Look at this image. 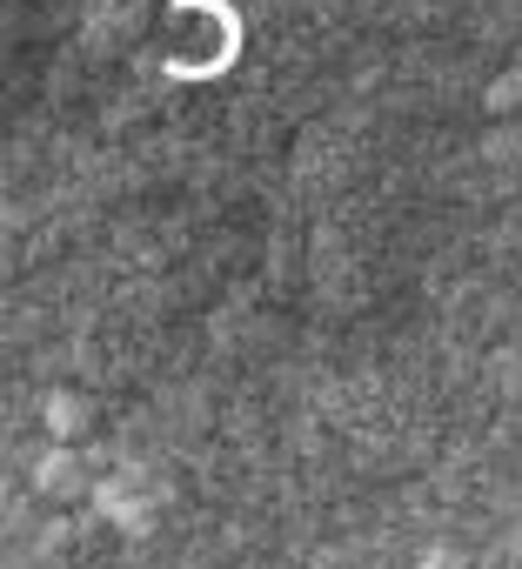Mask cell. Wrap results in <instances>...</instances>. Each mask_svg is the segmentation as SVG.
I'll use <instances>...</instances> for the list:
<instances>
[{
  "label": "cell",
  "instance_id": "cell-4",
  "mask_svg": "<svg viewBox=\"0 0 522 569\" xmlns=\"http://www.w3.org/2000/svg\"><path fill=\"white\" fill-rule=\"evenodd\" d=\"M515 94H522V74H502V81H495V88H489V108H509V101H515Z\"/></svg>",
  "mask_w": 522,
  "mask_h": 569
},
{
  "label": "cell",
  "instance_id": "cell-2",
  "mask_svg": "<svg viewBox=\"0 0 522 569\" xmlns=\"http://www.w3.org/2000/svg\"><path fill=\"white\" fill-rule=\"evenodd\" d=\"M41 429H48L54 442H81V436L94 429V396H81V389H48Z\"/></svg>",
  "mask_w": 522,
  "mask_h": 569
},
{
  "label": "cell",
  "instance_id": "cell-5",
  "mask_svg": "<svg viewBox=\"0 0 522 569\" xmlns=\"http://www.w3.org/2000/svg\"><path fill=\"white\" fill-rule=\"evenodd\" d=\"M415 569H469V562H462V556H455V549H429V556H422V562H415Z\"/></svg>",
  "mask_w": 522,
  "mask_h": 569
},
{
  "label": "cell",
  "instance_id": "cell-3",
  "mask_svg": "<svg viewBox=\"0 0 522 569\" xmlns=\"http://www.w3.org/2000/svg\"><path fill=\"white\" fill-rule=\"evenodd\" d=\"M94 509L108 516V522H121L128 536H141L148 522H154V509H148V496L128 482V476H114V482H94Z\"/></svg>",
  "mask_w": 522,
  "mask_h": 569
},
{
  "label": "cell",
  "instance_id": "cell-1",
  "mask_svg": "<svg viewBox=\"0 0 522 569\" xmlns=\"http://www.w3.org/2000/svg\"><path fill=\"white\" fill-rule=\"evenodd\" d=\"M94 489V469H88V456L74 449V442H54L41 462H34V496L41 502H74V496H88Z\"/></svg>",
  "mask_w": 522,
  "mask_h": 569
}]
</instances>
